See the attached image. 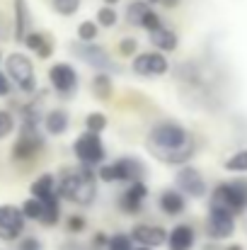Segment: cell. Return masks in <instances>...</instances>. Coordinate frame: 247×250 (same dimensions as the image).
Instances as JSON below:
<instances>
[{"instance_id": "6da1fadb", "label": "cell", "mask_w": 247, "mask_h": 250, "mask_svg": "<svg viewBox=\"0 0 247 250\" xmlns=\"http://www.w3.org/2000/svg\"><path fill=\"white\" fill-rule=\"evenodd\" d=\"M146 146L151 151L153 158L163 161V163H187L194 156V139L189 136V131L177 124V122H160L151 129Z\"/></svg>"}, {"instance_id": "7a4b0ae2", "label": "cell", "mask_w": 247, "mask_h": 250, "mask_svg": "<svg viewBox=\"0 0 247 250\" xmlns=\"http://www.w3.org/2000/svg\"><path fill=\"white\" fill-rule=\"evenodd\" d=\"M56 192H58V197H63V199H68V202H73V204H80V207H90V204L95 202V194H97L95 180L80 175L78 170L63 172V175H61V182H58V187H56Z\"/></svg>"}, {"instance_id": "3957f363", "label": "cell", "mask_w": 247, "mask_h": 250, "mask_svg": "<svg viewBox=\"0 0 247 250\" xmlns=\"http://www.w3.org/2000/svg\"><path fill=\"white\" fill-rule=\"evenodd\" d=\"M211 207L223 209L233 216L243 214L247 207V182H221L211 194Z\"/></svg>"}, {"instance_id": "277c9868", "label": "cell", "mask_w": 247, "mask_h": 250, "mask_svg": "<svg viewBox=\"0 0 247 250\" xmlns=\"http://www.w3.org/2000/svg\"><path fill=\"white\" fill-rule=\"evenodd\" d=\"M5 71H7V78H12V81L17 83V87H22L24 92L37 90L34 66H32V61H29L24 54H12V56H7Z\"/></svg>"}, {"instance_id": "5b68a950", "label": "cell", "mask_w": 247, "mask_h": 250, "mask_svg": "<svg viewBox=\"0 0 247 250\" xmlns=\"http://www.w3.org/2000/svg\"><path fill=\"white\" fill-rule=\"evenodd\" d=\"M73 151H76L78 161L87 163V166H97L104 161V144H102L99 134H95V131H85L82 136H78L73 144Z\"/></svg>"}, {"instance_id": "8992f818", "label": "cell", "mask_w": 247, "mask_h": 250, "mask_svg": "<svg viewBox=\"0 0 247 250\" xmlns=\"http://www.w3.org/2000/svg\"><path fill=\"white\" fill-rule=\"evenodd\" d=\"M44 148V139L37 134V126H22L19 139L12 146V158L15 161H29L37 153H41Z\"/></svg>"}, {"instance_id": "52a82bcc", "label": "cell", "mask_w": 247, "mask_h": 250, "mask_svg": "<svg viewBox=\"0 0 247 250\" xmlns=\"http://www.w3.org/2000/svg\"><path fill=\"white\" fill-rule=\"evenodd\" d=\"M73 54L85 61L87 66H92L95 71H116V66H114V61L109 59V54L102 49V46H95V44H90V42H82L78 46H73Z\"/></svg>"}, {"instance_id": "ba28073f", "label": "cell", "mask_w": 247, "mask_h": 250, "mask_svg": "<svg viewBox=\"0 0 247 250\" xmlns=\"http://www.w3.org/2000/svg\"><path fill=\"white\" fill-rule=\"evenodd\" d=\"M170 71V63L163 54L158 51H148V54H138L133 59V73L143 76V78H158V76H165Z\"/></svg>"}, {"instance_id": "9c48e42d", "label": "cell", "mask_w": 247, "mask_h": 250, "mask_svg": "<svg viewBox=\"0 0 247 250\" xmlns=\"http://www.w3.org/2000/svg\"><path fill=\"white\" fill-rule=\"evenodd\" d=\"M24 231V214L17 207H0V238L2 241H15Z\"/></svg>"}, {"instance_id": "30bf717a", "label": "cell", "mask_w": 247, "mask_h": 250, "mask_svg": "<svg viewBox=\"0 0 247 250\" xmlns=\"http://www.w3.org/2000/svg\"><path fill=\"white\" fill-rule=\"evenodd\" d=\"M206 231H209L211 238L223 241V238L233 236V231H235V216L228 214V211H223V209L211 207V214H209V221H206Z\"/></svg>"}, {"instance_id": "8fae6325", "label": "cell", "mask_w": 247, "mask_h": 250, "mask_svg": "<svg viewBox=\"0 0 247 250\" xmlns=\"http://www.w3.org/2000/svg\"><path fill=\"white\" fill-rule=\"evenodd\" d=\"M177 187H179L182 194L194 197V199H199V197L206 194V180H204V175L196 167H189V166L182 167L177 172Z\"/></svg>"}, {"instance_id": "7c38bea8", "label": "cell", "mask_w": 247, "mask_h": 250, "mask_svg": "<svg viewBox=\"0 0 247 250\" xmlns=\"http://www.w3.org/2000/svg\"><path fill=\"white\" fill-rule=\"evenodd\" d=\"M49 81L54 85V90H58L61 95H68L78 85V73L71 63H56L49 68Z\"/></svg>"}, {"instance_id": "4fadbf2b", "label": "cell", "mask_w": 247, "mask_h": 250, "mask_svg": "<svg viewBox=\"0 0 247 250\" xmlns=\"http://www.w3.org/2000/svg\"><path fill=\"white\" fill-rule=\"evenodd\" d=\"M146 197H148V189H146L143 180H133V182H129V189L119 197V207L124 214H138L143 209Z\"/></svg>"}, {"instance_id": "5bb4252c", "label": "cell", "mask_w": 247, "mask_h": 250, "mask_svg": "<svg viewBox=\"0 0 247 250\" xmlns=\"http://www.w3.org/2000/svg\"><path fill=\"white\" fill-rule=\"evenodd\" d=\"M131 238H133L136 243L146 246V248H158V246H163L165 241H167V233H165V229H160V226L141 224V226H136V229L131 231Z\"/></svg>"}, {"instance_id": "9a60e30c", "label": "cell", "mask_w": 247, "mask_h": 250, "mask_svg": "<svg viewBox=\"0 0 247 250\" xmlns=\"http://www.w3.org/2000/svg\"><path fill=\"white\" fill-rule=\"evenodd\" d=\"M114 166H116L119 182L143 180V175H146V166H143L138 158H119V161H114Z\"/></svg>"}, {"instance_id": "2e32d148", "label": "cell", "mask_w": 247, "mask_h": 250, "mask_svg": "<svg viewBox=\"0 0 247 250\" xmlns=\"http://www.w3.org/2000/svg\"><path fill=\"white\" fill-rule=\"evenodd\" d=\"M194 229L182 224V226H174L172 233H167V248L170 250H191L194 246Z\"/></svg>"}, {"instance_id": "e0dca14e", "label": "cell", "mask_w": 247, "mask_h": 250, "mask_svg": "<svg viewBox=\"0 0 247 250\" xmlns=\"http://www.w3.org/2000/svg\"><path fill=\"white\" fill-rule=\"evenodd\" d=\"M22 42L27 44V49L37 51L39 59H49L51 51H54V44H51V39H49L44 32H27Z\"/></svg>"}, {"instance_id": "ac0fdd59", "label": "cell", "mask_w": 247, "mask_h": 250, "mask_svg": "<svg viewBox=\"0 0 247 250\" xmlns=\"http://www.w3.org/2000/svg\"><path fill=\"white\" fill-rule=\"evenodd\" d=\"M184 207H187V202H184V194L179 189H165L163 194H160V209H163V214H167V216L182 214Z\"/></svg>"}, {"instance_id": "d6986e66", "label": "cell", "mask_w": 247, "mask_h": 250, "mask_svg": "<svg viewBox=\"0 0 247 250\" xmlns=\"http://www.w3.org/2000/svg\"><path fill=\"white\" fill-rule=\"evenodd\" d=\"M148 37H151L153 46H158V49H163V51H174V49H177V34H174L172 29L163 27V24L155 27V29H151Z\"/></svg>"}, {"instance_id": "ffe728a7", "label": "cell", "mask_w": 247, "mask_h": 250, "mask_svg": "<svg viewBox=\"0 0 247 250\" xmlns=\"http://www.w3.org/2000/svg\"><path fill=\"white\" fill-rule=\"evenodd\" d=\"M29 32V7L27 0H15V39L22 42Z\"/></svg>"}, {"instance_id": "44dd1931", "label": "cell", "mask_w": 247, "mask_h": 250, "mask_svg": "<svg viewBox=\"0 0 247 250\" xmlns=\"http://www.w3.org/2000/svg\"><path fill=\"white\" fill-rule=\"evenodd\" d=\"M44 126L49 134H63L68 129V112L66 109H51L44 119Z\"/></svg>"}, {"instance_id": "7402d4cb", "label": "cell", "mask_w": 247, "mask_h": 250, "mask_svg": "<svg viewBox=\"0 0 247 250\" xmlns=\"http://www.w3.org/2000/svg\"><path fill=\"white\" fill-rule=\"evenodd\" d=\"M44 202V211H41V224H46V226H54L56 221H58V216H61V207H58V192H54V194H49V197H44L41 199Z\"/></svg>"}, {"instance_id": "603a6c76", "label": "cell", "mask_w": 247, "mask_h": 250, "mask_svg": "<svg viewBox=\"0 0 247 250\" xmlns=\"http://www.w3.org/2000/svg\"><path fill=\"white\" fill-rule=\"evenodd\" d=\"M148 10H151V2L148 0H131L126 5V20L133 27H141V22H143V17H146Z\"/></svg>"}, {"instance_id": "cb8c5ba5", "label": "cell", "mask_w": 247, "mask_h": 250, "mask_svg": "<svg viewBox=\"0 0 247 250\" xmlns=\"http://www.w3.org/2000/svg\"><path fill=\"white\" fill-rule=\"evenodd\" d=\"M54 192H56V177H54L51 172H46V175L37 177V180H34V185H32V197L44 199V197H49V194H54Z\"/></svg>"}, {"instance_id": "d4e9b609", "label": "cell", "mask_w": 247, "mask_h": 250, "mask_svg": "<svg viewBox=\"0 0 247 250\" xmlns=\"http://www.w3.org/2000/svg\"><path fill=\"white\" fill-rule=\"evenodd\" d=\"M92 90H95V95H97L99 100H107V97L112 95V81H109V76H107V73L95 76V78H92Z\"/></svg>"}, {"instance_id": "484cf974", "label": "cell", "mask_w": 247, "mask_h": 250, "mask_svg": "<svg viewBox=\"0 0 247 250\" xmlns=\"http://www.w3.org/2000/svg\"><path fill=\"white\" fill-rule=\"evenodd\" d=\"M41 211H44V202H41L39 197H32V199H27V202L22 204V214H24V219H34V221H39V219H41Z\"/></svg>"}, {"instance_id": "4316f807", "label": "cell", "mask_w": 247, "mask_h": 250, "mask_svg": "<svg viewBox=\"0 0 247 250\" xmlns=\"http://www.w3.org/2000/svg\"><path fill=\"white\" fill-rule=\"evenodd\" d=\"M226 170H230V172H247V148L233 153L226 161Z\"/></svg>"}, {"instance_id": "83f0119b", "label": "cell", "mask_w": 247, "mask_h": 250, "mask_svg": "<svg viewBox=\"0 0 247 250\" xmlns=\"http://www.w3.org/2000/svg\"><path fill=\"white\" fill-rule=\"evenodd\" d=\"M116 20H119V17H116L114 5H104V7L97 10V24H99V27H114Z\"/></svg>"}, {"instance_id": "f1b7e54d", "label": "cell", "mask_w": 247, "mask_h": 250, "mask_svg": "<svg viewBox=\"0 0 247 250\" xmlns=\"http://www.w3.org/2000/svg\"><path fill=\"white\" fill-rule=\"evenodd\" d=\"M107 248L109 250H133V238L126 236V233H116L107 241Z\"/></svg>"}, {"instance_id": "f546056e", "label": "cell", "mask_w": 247, "mask_h": 250, "mask_svg": "<svg viewBox=\"0 0 247 250\" xmlns=\"http://www.w3.org/2000/svg\"><path fill=\"white\" fill-rule=\"evenodd\" d=\"M104 126H107V117H104V114H99V112H92V114H87V119H85V129H87V131H95V134H99Z\"/></svg>"}, {"instance_id": "4dcf8cb0", "label": "cell", "mask_w": 247, "mask_h": 250, "mask_svg": "<svg viewBox=\"0 0 247 250\" xmlns=\"http://www.w3.org/2000/svg\"><path fill=\"white\" fill-rule=\"evenodd\" d=\"M54 7H56V12H58V15L71 17V15H76V12H78L80 0H54Z\"/></svg>"}, {"instance_id": "1f68e13d", "label": "cell", "mask_w": 247, "mask_h": 250, "mask_svg": "<svg viewBox=\"0 0 247 250\" xmlns=\"http://www.w3.org/2000/svg\"><path fill=\"white\" fill-rule=\"evenodd\" d=\"M97 24L92 22V20H85L80 22V27H78V37H80V42H95L97 39Z\"/></svg>"}, {"instance_id": "d6a6232c", "label": "cell", "mask_w": 247, "mask_h": 250, "mask_svg": "<svg viewBox=\"0 0 247 250\" xmlns=\"http://www.w3.org/2000/svg\"><path fill=\"white\" fill-rule=\"evenodd\" d=\"M163 24V20H160V15L158 12H153V7L146 12V17H143V22H141V27L146 29V32H151V29H155V27H160Z\"/></svg>"}, {"instance_id": "836d02e7", "label": "cell", "mask_w": 247, "mask_h": 250, "mask_svg": "<svg viewBox=\"0 0 247 250\" xmlns=\"http://www.w3.org/2000/svg\"><path fill=\"white\" fill-rule=\"evenodd\" d=\"M15 129V119L10 112H0V139H5L10 131Z\"/></svg>"}, {"instance_id": "e575fe53", "label": "cell", "mask_w": 247, "mask_h": 250, "mask_svg": "<svg viewBox=\"0 0 247 250\" xmlns=\"http://www.w3.org/2000/svg\"><path fill=\"white\" fill-rule=\"evenodd\" d=\"M85 226H87V221H85V216H68V221H66V229L71 231V233H80L85 231Z\"/></svg>"}, {"instance_id": "d590c367", "label": "cell", "mask_w": 247, "mask_h": 250, "mask_svg": "<svg viewBox=\"0 0 247 250\" xmlns=\"http://www.w3.org/2000/svg\"><path fill=\"white\" fill-rule=\"evenodd\" d=\"M136 49H138V44H136V39H131V37L119 42V54H121V56H131Z\"/></svg>"}, {"instance_id": "8d00e7d4", "label": "cell", "mask_w": 247, "mask_h": 250, "mask_svg": "<svg viewBox=\"0 0 247 250\" xmlns=\"http://www.w3.org/2000/svg\"><path fill=\"white\" fill-rule=\"evenodd\" d=\"M19 250H41V243H39L37 238H24V241L19 243Z\"/></svg>"}, {"instance_id": "74e56055", "label": "cell", "mask_w": 247, "mask_h": 250, "mask_svg": "<svg viewBox=\"0 0 247 250\" xmlns=\"http://www.w3.org/2000/svg\"><path fill=\"white\" fill-rule=\"evenodd\" d=\"M107 236L104 233H95V238H92V248L95 250H99V248H107Z\"/></svg>"}, {"instance_id": "f35d334b", "label": "cell", "mask_w": 247, "mask_h": 250, "mask_svg": "<svg viewBox=\"0 0 247 250\" xmlns=\"http://www.w3.org/2000/svg\"><path fill=\"white\" fill-rule=\"evenodd\" d=\"M7 92H10V81H7V76L0 73V97H5Z\"/></svg>"}, {"instance_id": "ab89813d", "label": "cell", "mask_w": 247, "mask_h": 250, "mask_svg": "<svg viewBox=\"0 0 247 250\" xmlns=\"http://www.w3.org/2000/svg\"><path fill=\"white\" fill-rule=\"evenodd\" d=\"M148 2H155V5H163V7H177L179 0H148Z\"/></svg>"}, {"instance_id": "60d3db41", "label": "cell", "mask_w": 247, "mask_h": 250, "mask_svg": "<svg viewBox=\"0 0 247 250\" xmlns=\"http://www.w3.org/2000/svg\"><path fill=\"white\" fill-rule=\"evenodd\" d=\"M204 250H221V248H218V246H206Z\"/></svg>"}, {"instance_id": "b9f144b4", "label": "cell", "mask_w": 247, "mask_h": 250, "mask_svg": "<svg viewBox=\"0 0 247 250\" xmlns=\"http://www.w3.org/2000/svg\"><path fill=\"white\" fill-rule=\"evenodd\" d=\"M104 2H107V5H116L119 0H104Z\"/></svg>"}, {"instance_id": "7bdbcfd3", "label": "cell", "mask_w": 247, "mask_h": 250, "mask_svg": "<svg viewBox=\"0 0 247 250\" xmlns=\"http://www.w3.org/2000/svg\"><path fill=\"white\" fill-rule=\"evenodd\" d=\"M228 250H243V248H240V246H230Z\"/></svg>"}, {"instance_id": "ee69618b", "label": "cell", "mask_w": 247, "mask_h": 250, "mask_svg": "<svg viewBox=\"0 0 247 250\" xmlns=\"http://www.w3.org/2000/svg\"><path fill=\"white\" fill-rule=\"evenodd\" d=\"M138 250H151V248H146V246H143V248H138Z\"/></svg>"}]
</instances>
